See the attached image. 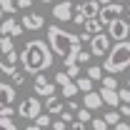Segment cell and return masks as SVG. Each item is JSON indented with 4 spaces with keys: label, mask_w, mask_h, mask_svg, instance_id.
Here are the masks:
<instances>
[{
    "label": "cell",
    "mask_w": 130,
    "mask_h": 130,
    "mask_svg": "<svg viewBox=\"0 0 130 130\" xmlns=\"http://www.w3.org/2000/svg\"><path fill=\"white\" fill-rule=\"evenodd\" d=\"M128 88H130V80H128Z\"/></svg>",
    "instance_id": "cell-51"
},
{
    "label": "cell",
    "mask_w": 130,
    "mask_h": 130,
    "mask_svg": "<svg viewBox=\"0 0 130 130\" xmlns=\"http://www.w3.org/2000/svg\"><path fill=\"white\" fill-rule=\"evenodd\" d=\"M128 18H130V3H128Z\"/></svg>",
    "instance_id": "cell-47"
},
{
    "label": "cell",
    "mask_w": 130,
    "mask_h": 130,
    "mask_svg": "<svg viewBox=\"0 0 130 130\" xmlns=\"http://www.w3.org/2000/svg\"><path fill=\"white\" fill-rule=\"evenodd\" d=\"M0 32L8 35V38H20V35L25 32V28H23V23H18V20H13V18H5L3 25H0Z\"/></svg>",
    "instance_id": "cell-12"
},
{
    "label": "cell",
    "mask_w": 130,
    "mask_h": 130,
    "mask_svg": "<svg viewBox=\"0 0 130 130\" xmlns=\"http://www.w3.org/2000/svg\"><path fill=\"white\" fill-rule=\"evenodd\" d=\"M30 5H32V0H18V8H20V10H25V13L30 10Z\"/></svg>",
    "instance_id": "cell-41"
},
{
    "label": "cell",
    "mask_w": 130,
    "mask_h": 130,
    "mask_svg": "<svg viewBox=\"0 0 130 130\" xmlns=\"http://www.w3.org/2000/svg\"><path fill=\"white\" fill-rule=\"evenodd\" d=\"M118 110H120V115H123V118H130V105H128V103H123Z\"/></svg>",
    "instance_id": "cell-42"
},
{
    "label": "cell",
    "mask_w": 130,
    "mask_h": 130,
    "mask_svg": "<svg viewBox=\"0 0 130 130\" xmlns=\"http://www.w3.org/2000/svg\"><path fill=\"white\" fill-rule=\"evenodd\" d=\"M60 120H63V123H68V125H70V123H75V113H70V110H65V113L60 115Z\"/></svg>",
    "instance_id": "cell-34"
},
{
    "label": "cell",
    "mask_w": 130,
    "mask_h": 130,
    "mask_svg": "<svg viewBox=\"0 0 130 130\" xmlns=\"http://www.w3.org/2000/svg\"><path fill=\"white\" fill-rule=\"evenodd\" d=\"M73 10H75V5H73L70 0H60V3H55V8H53L50 13H53V18H55L58 23H68V20H73V15H75Z\"/></svg>",
    "instance_id": "cell-8"
},
{
    "label": "cell",
    "mask_w": 130,
    "mask_h": 130,
    "mask_svg": "<svg viewBox=\"0 0 130 130\" xmlns=\"http://www.w3.org/2000/svg\"><path fill=\"white\" fill-rule=\"evenodd\" d=\"M100 95H103V103H105L108 108H118V105H123V103H120V93H118V90H108V88H103V90H100Z\"/></svg>",
    "instance_id": "cell-15"
},
{
    "label": "cell",
    "mask_w": 130,
    "mask_h": 130,
    "mask_svg": "<svg viewBox=\"0 0 130 130\" xmlns=\"http://www.w3.org/2000/svg\"><path fill=\"white\" fill-rule=\"evenodd\" d=\"M78 3H90V0H78Z\"/></svg>",
    "instance_id": "cell-49"
},
{
    "label": "cell",
    "mask_w": 130,
    "mask_h": 130,
    "mask_svg": "<svg viewBox=\"0 0 130 130\" xmlns=\"http://www.w3.org/2000/svg\"><path fill=\"white\" fill-rule=\"evenodd\" d=\"M78 13L85 15V20H93V18H100V10H103V5L98 3V0H90V3H78V8H75Z\"/></svg>",
    "instance_id": "cell-13"
},
{
    "label": "cell",
    "mask_w": 130,
    "mask_h": 130,
    "mask_svg": "<svg viewBox=\"0 0 130 130\" xmlns=\"http://www.w3.org/2000/svg\"><path fill=\"white\" fill-rule=\"evenodd\" d=\"M115 130H130V125H128V123H118V125H115Z\"/></svg>",
    "instance_id": "cell-45"
},
{
    "label": "cell",
    "mask_w": 130,
    "mask_h": 130,
    "mask_svg": "<svg viewBox=\"0 0 130 130\" xmlns=\"http://www.w3.org/2000/svg\"><path fill=\"white\" fill-rule=\"evenodd\" d=\"M115 3H125V0H115ZM128 3H130V0H128Z\"/></svg>",
    "instance_id": "cell-50"
},
{
    "label": "cell",
    "mask_w": 130,
    "mask_h": 130,
    "mask_svg": "<svg viewBox=\"0 0 130 130\" xmlns=\"http://www.w3.org/2000/svg\"><path fill=\"white\" fill-rule=\"evenodd\" d=\"M60 93H63L65 98H75V95H78V83H75V80L68 83L65 88H60Z\"/></svg>",
    "instance_id": "cell-26"
},
{
    "label": "cell",
    "mask_w": 130,
    "mask_h": 130,
    "mask_svg": "<svg viewBox=\"0 0 130 130\" xmlns=\"http://www.w3.org/2000/svg\"><path fill=\"white\" fill-rule=\"evenodd\" d=\"M40 3H53V0H40Z\"/></svg>",
    "instance_id": "cell-48"
},
{
    "label": "cell",
    "mask_w": 130,
    "mask_h": 130,
    "mask_svg": "<svg viewBox=\"0 0 130 130\" xmlns=\"http://www.w3.org/2000/svg\"><path fill=\"white\" fill-rule=\"evenodd\" d=\"M18 110H13V108H0V118H13Z\"/></svg>",
    "instance_id": "cell-39"
},
{
    "label": "cell",
    "mask_w": 130,
    "mask_h": 130,
    "mask_svg": "<svg viewBox=\"0 0 130 130\" xmlns=\"http://www.w3.org/2000/svg\"><path fill=\"white\" fill-rule=\"evenodd\" d=\"M123 13H128V8H123V3H110L100 10V23L103 25H113L115 20H123Z\"/></svg>",
    "instance_id": "cell-5"
},
{
    "label": "cell",
    "mask_w": 130,
    "mask_h": 130,
    "mask_svg": "<svg viewBox=\"0 0 130 130\" xmlns=\"http://www.w3.org/2000/svg\"><path fill=\"white\" fill-rule=\"evenodd\" d=\"M108 35L113 38L115 43L128 40V35H130V23H125V20H115L113 25H108Z\"/></svg>",
    "instance_id": "cell-9"
},
{
    "label": "cell",
    "mask_w": 130,
    "mask_h": 130,
    "mask_svg": "<svg viewBox=\"0 0 130 130\" xmlns=\"http://www.w3.org/2000/svg\"><path fill=\"white\" fill-rule=\"evenodd\" d=\"M32 90H35V95H38V98H45V100H48V98L55 95L58 85H55V83H45V85H35Z\"/></svg>",
    "instance_id": "cell-17"
},
{
    "label": "cell",
    "mask_w": 130,
    "mask_h": 130,
    "mask_svg": "<svg viewBox=\"0 0 130 130\" xmlns=\"http://www.w3.org/2000/svg\"><path fill=\"white\" fill-rule=\"evenodd\" d=\"M55 85H58V88H65V85H68V83H73V78H70V75H68V70H58V73H55Z\"/></svg>",
    "instance_id": "cell-22"
},
{
    "label": "cell",
    "mask_w": 130,
    "mask_h": 130,
    "mask_svg": "<svg viewBox=\"0 0 130 130\" xmlns=\"http://www.w3.org/2000/svg\"><path fill=\"white\" fill-rule=\"evenodd\" d=\"M78 90H83V93H93V80H90V78H88V75H85V78H78Z\"/></svg>",
    "instance_id": "cell-25"
},
{
    "label": "cell",
    "mask_w": 130,
    "mask_h": 130,
    "mask_svg": "<svg viewBox=\"0 0 130 130\" xmlns=\"http://www.w3.org/2000/svg\"><path fill=\"white\" fill-rule=\"evenodd\" d=\"M90 53L93 55H105L108 58V53H110V35L108 32H100V35H93V40H90Z\"/></svg>",
    "instance_id": "cell-7"
},
{
    "label": "cell",
    "mask_w": 130,
    "mask_h": 130,
    "mask_svg": "<svg viewBox=\"0 0 130 130\" xmlns=\"http://www.w3.org/2000/svg\"><path fill=\"white\" fill-rule=\"evenodd\" d=\"M18 10V0H0V13L5 18H10Z\"/></svg>",
    "instance_id": "cell-20"
},
{
    "label": "cell",
    "mask_w": 130,
    "mask_h": 130,
    "mask_svg": "<svg viewBox=\"0 0 130 130\" xmlns=\"http://www.w3.org/2000/svg\"><path fill=\"white\" fill-rule=\"evenodd\" d=\"M25 75H28V73H15V75H13V78H10V83H13V85H15V88H20V85H23V83H25Z\"/></svg>",
    "instance_id": "cell-31"
},
{
    "label": "cell",
    "mask_w": 130,
    "mask_h": 130,
    "mask_svg": "<svg viewBox=\"0 0 130 130\" xmlns=\"http://www.w3.org/2000/svg\"><path fill=\"white\" fill-rule=\"evenodd\" d=\"M35 125H38V128L50 130V128H53V118H50V113H43L40 118H38V120H35Z\"/></svg>",
    "instance_id": "cell-24"
},
{
    "label": "cell",
    "mask_w": 130,
    "mask_h": 130,
    "mask_svg": "<svg viewBox=\"0 0 130 130\" xmlns=\"http://www.w3.org/2000/svg\"><path fill=\"white\" fill-rule=\"evenodd\" d=\"M103 70H105L103 65H88V68H85V75H88L90 80L103 83V78H105V73H103Z\"/></svg>",
    "instance_id": "cell-18"
},
{
    "label": "cell",
    "mask_w": 130,
    "mask_h": 130,
    "mask_svg": "<svg viewBox=\"0 0 130 130\" xmlns=\"http://www.w3.org/2000/svg\"><path fill=\"white\" fill-rule=\"evenodd\" d=\"M78 38H80V43H90V40H93V35H90V32H85V30H83Z\"/></svg>",
    "instance_id": "cell-43"
},
{
    "label": "cell",
    "mask_w": 130,
    "mask_h": 130,
    "mask_svg": "<svg viewBox=\"0 0 130 130\" xmlns=\"http://www.w3.org/2000/svg\"><path fill=\"white\" fill-rule=\"evenodd\" d=\"M103 120H105L110 128H115L118 123H123V115H120V110H108V113L103 115Z\"/></svg>",
    "instance_id": "cell-21"
},
{
    "label": "cell",
    "mask_w": 130,
    "mask_h": 130,
    "mask_svg": "<svg viewBox=\"0 0 130 130\" xmlns=\"http://www.w3.org/2000/svg\"><path fill=\"white\" fill-rule=\"evenodd\" d=\"M0 130H18V125L13 123V118H0Z\"/></svg>",
    "instance_id": "cell-30"
},
{
    "label": "cell",
    "mask_w": 130,
    "mask_h": 130,
    "mask_svg": "<svg viewBox=\"0 0 130 130\" xmlns=\"http://www.w3.org/2000/svg\"><path fill=\"white\" fill-rule=\"evenodd\" d=\"M15 98H18L15 85L8 83V80H3V83H0V108H13Z\"/></svg>",
    "instance_id": "cell-10"
},
{
    "label": "cell",
    "mask_w": 130,
    "mask_h": 130,
    "mask_svg": "<svg viewBox=\"0 0 130 130\" xmlns=\"http://www.w3.org/2000/svg\"><path fill=\"white\" fill-rule=\"evenodd\" d=\"M73 23H75V25H83V28H85V23H88V20H85V15H83V13H78V10H75V15H73Z\"/></svg>",
    "instance_id": "cell-35"
},
{
    "label": "cell",
    "mask_w": 130,
    "mask_h": 130,
    "mask_svg": "<svg viewBox=\"0 0 130 130\" xmlns=\"http://www.w3.org/2000/svg\"><path fill=\"white\" fill-rule=\"evenodd\" d=\"M20 23H23L25 30H43V28H45V18L40 15V13H35V10H28Z\"/></svg>",
    "instance_id": "cell-11"
},
{
    "label": "cell",
    "mask_w": 130,
    "mask_h": 130,
    "mask_svg": "<svg viewBox=\"0 0 130 130\" xmlns=\"http://www.w3.org/2000/svg\"><path fill=\"white\" fill-rule=\"evenodd\" d=\"M90 128H93V130H110V125H108V123H105L103 118H93Z\"/></svg>",
    "instance_id": "cell-29"
},
{
    "label": "cell",
    "mask_w": 130,
    "mask_h": 130,
    "mask_svg": "<svg viewBox=\"0 0 130 130\" xmlns=\"http://www.w3.org/2000/svg\"><path fill=\"white\" fill-rule=\"evenodd\" d=\"M0 48H3V55H8V53H15V43H13V38L3 35V38H0Z\"/></svg>",
    "instance_id": "cell-23"
},
{
    "label": "cell",
    "mask_w": 130,
    "mask_h": 130,
    "mask_svg": "<svg viewBox=\"0 0 130 130\" xmlns=\"http://www.w3.org/2000/svg\"><path fill=\"white\" fill-rule=\"evenodd\" d=\"M48 43H50V50L58 55V60H63L65 68L70 65H78V55L83 53V43L78 35L63 30L58 23L48 28Z\"/></svg>",
    "instance_id": "cell-1"
},
{
    "label": "cell",
    "mask_w": 130,
    "mask_h": 130,
    "mask_svg": "<svg viewBox=\"0 0 130 130\" xmlns=\"http://www.w3.org/2000/svg\"><path fill=\"white\" fill-rule=\"evenodd\" d=\"M98 3H100V5L105 8V5H110V3H115V0H98Z\"/></svg>",
    "instance_id": "cell-46"
},
{
    "label": "cell",
    "mask_w": 130,
    "mask_h": 130,
    "mask_svg": "<svg viewBox=\"0 0 130 130\" xmlns=\"http://www.w3.org/2000/svg\"><path fill=\"white\" fill-rule=\"evenodd\" d=\"M90 55H93L90 50H83L80 55H78V65H85V63H88V60H90Z\"/></svg>",
    "instance_id": "cell-33"
},
{
    "label": "cell",
    "mask_w": 130,
    "mask_h": 130,
    "mask_svg": "<svg viewBox=\"0 0 130 130\" xmlns=\"http://www.w3.org/2000/svg\"><path fill=\"white\" fill-rule=\"evenodd\" d=\"M43 113H45V103H40L38 95L25 98V100H20V105H18V118H25V120H38Z\"/></svg>",
    "instance_id": "cell-4"
},
{
    "label": "cell",
    "mask_w": 130,
    "mask_h": 130,
    "mask_svg": "<svg viewBox=\"0 0 130 130\" xmlns=\"http://www.w3.org/2000/svg\"><path fill=\"white\" fill-rule=\"evenodd\" d=\"M65 70H68V75H70L73 80H78V73H80V68H78V65H70V68H65Z\"/></svg>",
    "instance_id": "cell-37"
},
{
    "label": "cell",
    "mask_w": 130,
    "mask_h": 130,
    "mask_svg": "<svg viewBox=\"0 0 130 130\" xmlns=\"http://www.w3.org/2000/svg\"><path fill=\"white\" fill-rule=\"evenodd\" d=\"M103 105H105V103H103V95L95 93V90L83 95V108H88V110H100Z\"/></svg>",
    "instance_id": "cell-14"
},
{
    "label": "cell",
    "mask_w": 130,
    "mask_h": 130,
    "mask_svg": "<svg viewBox=\"0 0 130 130\" xmlns=\"http://www.w3.org/2000/svg\"><path fill=\"white\" fill-rule=\"evenodd\" d=\"M68 110H70V113H78V110H80V105H78L75 100H70V103H68Z\"/></svg>",
    "instance_id": "cell-44"
},
{
    "label": "cell",
    "mask_w": 130,
    "mask_h": 130,
    "mask_svg": "<svg viewBox=\"0 0 130 130\" xmlns=\"http://www.w3.org/2000/svg\"><path fill=\"white\" fill-rule=\"evenodd\" d=\"M75 120H80V123H85V125H88V123H93V115H90V110H88V108H80V110L75 113Z\"/></svg>",
    "instance_id": "cell-27"
},
{
    "label": "cell",
    "mask_w": 130,
    "mask_h": 130,
    "mask_svg": "<svg viewBox=\"0 0 130 130\" xmlns=\"http://www.w3.org/2000/svg\"><path fill=\"white\" fill-rule=\"evenodd\" d=\"M103 68H105L108 75H118V73L128 70V68H130V40L115 43L113 48H110V53H108Z\"/></svg>",
    "instance_id": "cell-3"
},
{
    "label": "cell",
    "mask_w": 130,
    "mask_h": 130,
    "mask_svg": "<svg viewBox=\"0 0 130 130\" xmlns=\"http://www.w3.org/2000/svg\"><path fill=\"white\" fill-rule=\"evenodd\" d=\"M103 88H108V90H120V88H118V78H115V75H105V78H103Z\"/></svg>",
    "instance_id": "cell-28"
},
{
    "label": "cell",
    "mask_w": 130,
    "mask_h": 130,
    "mask_svg": "<svg viewBox=\"0 0 130 130\" xmlns=\"http://www.w3.org/2000/svg\"><path fill=\"white\" fill-rule=\"evenodd\" d=\"M50 130H68V123H63V120L58 118V120H53V128Z\"/></svg>",
    "instance_id": "cell-36"
},
{
    "label": "cell",
    "mask_w": 130,
    "mask_h": 130,
    "mask_svg": "<svg viewBox=\"0 0 130 130\" xmlns=\"http://www.w3.org/2000/svg\"><path fill=\"white\" fill-rule=\"evenodd\" d=\"M118 93H120V103H128L130 105V88H120Z\"/></svg>",
    "instance_id": "cell-32"
},
{
    "label": "cell",
    "mask_w": 130,
    "mask_h": 130,
    "mask_svg": "<svg viewBox=\"0 0 130 130\" xmlns=\"http://www.w3.org/2000/svg\"><path fill=\"white\" fill-rule=\"evenodd\" d=\"M53 50H50L48 40H40V38H32L28 40L23 50H20V60H23V73L28 75H40L43 70H48L53 65Z\"/></svg>",
    "instance_id": "cell-2"
},
{
    "label": "cell",
    "mask_w": 130,
    "mask_h": 130,
    "mask_svg": "<svg viewBox=\"0 0 130 130\" xmlns=\"http://www.w3.org/2000/svg\"><path fill=\"white\" fill-rule=\"evenodd\" d=\"M45 113H50V115H63V113H65V105L53 95V98L45 100Z\"/></svg>",
    "instance_id": "cell-16"
},
{
    "label": "cell",
    "mask_w": 130,
    "mask_h": 130,
    "mask_svg": "<svg viewBox=\"0 0 130 130\" xmlns=\"http://www.w3.org/2000/svg\"><path fill=\"white\" fill-rule=\"evenodd\" d=\"M45 83H50V80L45 78V73H40V75H35V83H32V88H35V85H45Z\"/></svg>",
    "instance_id": "cell-38"
},
{
    "label": "cell",
    "mask_w": 130,
    "mask_h": 130,
    "mask_svg": "<svg viewBox=\"0 0 130 130\" xmlns=\"http://www.w3.org/2000/svg\"><path fill=\"white\" fill-rule=\"evenodd\" d=\"M68 130H88V128H85V123L75 120V123H70V125H68Z\"/></svg>",
    "instance_id": "cell-40"
},
{
    "label": "cell",
    "mask_w": 130,
    "mask_h": 130,
    "mask_svg": "<svg viewBox=\"0 0 130 130\" xmlns=\"http://www.w3.org/2000/svg\"><path fill=\"white\" fill-rule=\"evenodd\" d=\"M18 65L23 68V60H20V55L15 53H8V55H3V60H0V73L5 75V78H13L18 73Z\"/></svg>",
    "instance_id": "cell-6"
},
{
    "label": "cell",
    "mask_w": 130,
    "mask_h": 130,
    "mask_svg": "<svg viewBox=\"0 0 130 130\" xmlns=\"http://www.w3.org/2000/svg\"><path fill=\"white\" fill-rule=\"evenodd\" d=\"M83 30L90 32V35H100V32H103V23H100V18H93V20H88Z\"/></svg>",
    "instance_id": "cell-19"
}]
</instances>
